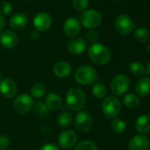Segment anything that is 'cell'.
<instances>
[{
	"label": "cell",
	"instance_id": "obj_2",
	"mask_svg": "<svg viewBox=\"0 0 150 150\" xmlns=\"http://www.w3.org/2000/svg\"><path fill=\"white\" fill-rule=\"evenodd\" d=\"M65 101L66 105L70 110L78 111L84 108L86 104V96L81 88L73 87L67 91Z\"/></svg>",
	"mask_w": 150,
	"mask_h": 150
},
{
	"label": "cell",
	"instance_id": "obj_21",
	"mask_svg": "<svg viewBox=\"0 0 150 150\" xmlns=\"http://www.w3.org/2000/svg\"><path fill=\"white\" fill-rule=\"evenodd\" d=\"M136 93L140 96H147L150 95V78L144 77L139 80L135 86Z\"/></svg>",
	"mask_w": 150,
	"mask_h": 150
},
{
	"label": "cell",
	"instance_id": "obj_11",
	"mask_svg": "<svg viewBox=\"0 0 150 150\" xmlns=\"http://www.w3.org/2000/svg\"><path fill=\"white\" fill-rule=\"evenodd\" d=\"M34 27L37 31H46L48 30L52 23L51 17L49 13L45 12L38 13L34 18Z\"/></svg>",
	"mask_w": 150,
	"mask_h": 150
},
{
	"label": "cell",
	"instance_id": "obj_20",
	"mask_svg": "<svg viewBox=\"0 0 150 150\" xmlns=\"http://www.w3.org/2000/svg\"><path fill=\"white\" fill-rule=\"evenodd\" d=\"M135 129L140 134H146L150 132V117L147 115L140 116L135 122Z\"/></svg>",
	"mask_w": 150,
	"mask_h": 150
},
{
	"label": "cell",
	"instance_id": "obj_31",
	"mask_svg": "<svg viewBox=\"0 0 150 150\" xmlns=\"http://www.w3.org/2000/svg\"><path fill=\"white\" fill-rule=\"evenodd\" d=\"M88 0H72V6L75 10L83 12L88 6Z\"/></svg>",
	"mask_w": 150,
	"mask_h": 150
},
{
	"label": "cell",
	"instance_id": "obj_33",
	"mask_svg": "<svg viewBox=\"0 0 150 150\" xmlns=\"http://www.w3.org/2000/svg\"><path fill=\"white\" fill-rule=\"evenodd\" d=\"M86 38H87V40L90 42V43H92V44H94V43H96V42H97V40H98V34L95 31V30H89L88 32H87V34H86Z\"/></svg>",
	"mask_w": 150,
	"mask_h": 150
},
{
	"label": "cell",
	"instance_id": "obj_29",
	"mask_svg": "<svg viewBox=\"0 0 150 150\" xmlns=\"http://www.w3.org/2000/svg\"><path fill=\"white\" fill-rule=\"evenodd\" d=\"M46 93V87L42 83H35L31 88V95L35 98H41Z\"/></svg>",
	"mask_w": 150,
	"mask_h": 150
},
{
	"label": "cell",
	"instance_id": "obj_16",
	"mask_svg": "<svg viewBox=\"0 0 150 150\" xmlns=\"http://www.w3.org/2000/svg\"><path fill=\"white\" fill-rule=\"evenodd\" d=\"M150 140L144 135H136L129 142V150H148Z\"/></svg>",
	"mask_w": 150,
	"mask_h": 150
},
{
	"label": "cell",
	"instance_id": "obj_30",
	"mask_svg": "<svg viewBox=\"0 0 150 150\" xmlns=\"http://www.w3.org/2000/svg\"><path fill=\"white\" fill-rule=\"evenodd\" d=\"M74 150H97V146L93 141L86 139L80 141L75 146Z\"/></svg>",
	"mask_w": 150,
	"mask_h": 150
},
{
	"label": "cell",
	"instance_id": "obj_15",
	"mask_svg": "<svg viewBox=\"0 0 150 150\" xmlns=\"http://www.w3.org/2000/svg\"><path fill=\"white\" fill-rule=\"evenodd\" d=\"M18 43V36L12 30H6L0 34V44L6 49H13Z\"/></svg>",
	"mask_w": 150,
	"mask_h": 150
},
{
	"label": "cell",
	"instance_id": "obj_41",
	"mask_svg": "<svg viewBox=\"0 0 150 150\" xmlns=\"http://www.w3.org/2000/svg\"><path fill=\"white\" fill-rule=\"evenodd\" d=\"M147 116H149V117H150V109L148 110V112H147Z\"/></svg>",
	"mask_w": 150,
	"mask_h": 150
},
{
	"label": "cell",
	"instance_id": "obj_4",
	"mask_svg": "<svg viewBox=\"0 0 150 150\" xmlns=\"http://www.w3.org/2000/svg\"><path fill=\"white\" fill-rule=\"evenodd\" d=\"M80 22L84 28L93 30L102 23V15L96 10H88L81 14Z\"/></svg>",
	"mask_w": 150,
	"mask_h": 150
},
{
	"label": "cell",
	"instance_id": "obj_40",
	"mask_svg": "<svg viewBox=\"0 0 150 150\" xmlns=\"http://www.w3.org/2000/svg\"><path fill=\"white\" fill-rule=\"evenodd\" d=\"M2 81V73L0 72V81Z\"/></svg>",
	"mask_w": 150,
	"mask_h": 150
},
{
	"label": "cell",
	"instance_id": "obj_26",
	"mask_svg": "<svg viewBox=\"0 0 150 150\" xmlns=\"http://www.w3.org/2000/svg\"><path fill=\"white\" fill-rule=\"evenodd\" d=\"M129 71L132 74H133L134 76H143L146 73L145 67L142 63L140 62H132L129 65Z\"/></svg>",
	"mask_w": 150,
	"mask_h": 150
},
{
	"label": "cell",
	"instance_id": "obj_34",
	"mask_svg": "<svg viewBox=\"0 0 150 150\" xmlns=\"http://www.w3.org/2000/svg\"><path fill=\"white\" fill-rule=\"evenodd\" d=\"M10 145V139L6 136H0V150H6Z\"/></svg>",
	"mask_w": 150,
	"mask_h": 150
},
{
	"label": "cell",
	"instance_id": "obj_5",
	"mask_svg": "<svg viewBox=\"0 0 150 150\" xmlns=\"http://www.w3.org/2000/svg\"><path fill=\"white\" fill-rule=\"evenodd\" d=\"M130 80L125 74H118L115 76L110 82V89L114 96H122L129 89Z\"/></svg>",
	"mask_w": 150,
	"mask_h": 150
},
{
	"label": "cell",
	"instance_id": "obj_37",
	"mask_svg": "<svg viewBox=\"0 0 150 150\" xmlns=\"http://www.w3.org/2000/svg\"><path fill=\"white\" fill-rule=\"evenodd\" d=\"M5 26H6V21L3 18V16L0 15V32L5 28Z\"/></svg>",
	"mask_w": 150,
	"mask_h": 150
},
{
	"label": "cell",
	"instance_id": "obj_9",
	"mask_svg": "<svg viewBox=\"0 0 150 150\" xmlns=\"http://www.w3.org/2000/svg\"><path fill=\"white\" fill-rule=\"evenodd\" d=\"M74 125H75V128L79 132H87L91 129L93 125V119L88 112L81 111V112H79L76 115V117H75Z\"/></svg>",
	"mask_w": 150,
	"mask_h": 150
},
{
	"label": "cell",
	"instance_id": "obj_18",
	"mask_svg": "<svg viewBox=\"0 0 150 150\" xmlns=\"http://www.w3.org/2000/svg\"><path fill=\"white\" fill-rule=\"evenodd\" d=\"M45 105L46 107L53 111H56L57 110L60 109V107L62 106V99L59 96V95H57L55 92L50 93L45 99Z\"/></svg>",
	"mask_w": 150,
	"mask_h": 150
},
{
	"label": "cell",
	"instance_id": "obj_36",
	"mask_svg": "<svg viewBox=\"0 0 150 150\" xmlns=\"http://www.w3.org/2000/svg\"><path fill=\"white\" fill-rule=\"evenodd\" d=\"M30 36H31V38H32L33 40H37V39L40 37V33H39V31H37V30H34V31L31 32Z\"/></svg>",
	"mask_w": 150,
	"mask_h": 150
},
{
	"label": "cell",
	"instance_id": "obj_25",
	"mask_svg": "<svg viewBox=\"0 0 150 150\" xmlns=\"http://www.w3.org/2000/svg\"><path fill=\"white\" fill-rule=\"evenodd\" d=\"M32 109L34 110V112L35 113V115L40 118H45L48 116L49 109L46 107L45 103H43L41 101H38L35 103H34Z\"/></svg>",
	"mask_w": 150,
	"mask_h": 150
},
{
	"label": "cell",
	"instance_id": "obj_39",
	"mask_svg": "<svg viewBox=\"0 0 150 150\" xmlns=\"http://www.w3.org/2000/svg\"><path fill=\"white\" fill-rule=\"evenodd\" d=\"M146 50H147V51H148V53L150 54V42L148 43V45H147V47H146Z\"/></svg>",
	"mask_w": 150,
	"mask_h": 150
},
{
	"label": "cell",
	"instance_id": "obj_28",
	"mask_svg": "<svg viewBox=\"0 0 150 150\" xmlns=\"http://www.w3.org/2000/svg\"><path fill=\"white\" fill-rule=\"evenodd\" d=\"M110 126H111V130L117 134L123 133L126 129V124L121 118H114L111 121Z\"/></svg>",
	"mask_w": 150,
	"mask_h": 150
},
{
	"label": "cell",
	"instance_id": "obj_12",
	"mask_svg": "<svg viewBox=\"0 0 150 150\" xmlns=\"http://www.w3.org/2000/svg\"><path fill=\"white\" fill-rule=\"evenodd\" d=\"M17 85L11 79H2L0 81V94L4 97L12 99L17 94Z\"/></svg>",
	"mask_w": 150,
	"mask_h": 150
},
{
	"label": "cell",
	"instance_id": "obj_42",
	"mask_svg": "<svg viewBox=\"0 0 150 150\" xmlns=\"http://www.w3.org/2000/svg\"><path fill=\"white\" fill-rule=\"evenodd\" d=\"M24 1H29V0H24Z\"/></svg>",
	"mask_w": 150,
	"mask_h": 150
},
{
	"label": "cell",
	"instance_id": "obj_35",
	"mask_svg": "<svg viewBox=\"0 0 150 150\" xmlns=\"http://www.w3.org/2000/svg\"><path fill=\"white\" fill-rule=\"evenodd\" d=\"M40 150H60L59 147L57 146H56L55 144H52V143H48V144H45L43 145Z\"/></svg>",
	"mask_w": 150,
	"mask_h": 150
},
{
	"label": "cell",
	"instance_id": "obj_3",
	"mask_svg": "<svg viewBox=\"0 0 150 150\" xmlns=\"http://www.w3.org/2000/svg\"><path fill=\"white\" fill-rule=\"evenodd\" d=\"M97 77V73L90 65H82L77 69L74 74V79L77 83L81 85H89L92 84Z\"/></svg>",
	"mask_w": 150,
	"mask_h": 150
},
{
	"label": "cell",
	"instance_id": "obj_24",
	"mask_svg": "<svg viewBox=\"0 0 150 150\" xmlns=\"http://www.w3.org/2000/svg\"><path fill=\"white\" fill-rule=\"evenodd\" d=\"M123 103L127 108L134 109V108H137L139 105L140 100H139V96L134 95V94H127L123 98Z\"/></svg>",
	"mask_w": 150,
	"mask_h": 150
},
{
	"label": "cell",
	"instance_id": "obj_23",
	"mask_svg": "<svg viewBox=\"0 0 150 150\" xmlns=\"http://www.w3.org/2000/svg\"><path fill=\"white\" fill-rule=\"evenodd\" d=\"M72 122V116L70 112L64 111L58 115L57 118V123L61 128H67L71 125Z\"/></svg>",
	"mask_w": 150,
	"mask_h": 150
},
{
	"label": "cell",
	"instance_id": "obj_7",
	"mask_svg": "<svg viewBox=\"0 0 150 150\" xmlns=\"http://www.w3.org/2000/svg\"><path fill=\"white\" fill-rule=\"evenodd\" d=\"M34 105V101L31 96L27 94H21L18 96L13 103V108L14 111L20 115L28 113Z\"/></svg>",
	"mask_w": 150,
	"mask_h": 150
},
{
	"label": "cell",
	"instance_id": "obj_43",
	"mask_svg": "<svg viewBox=\"0 0 150 150\" xmlns=\"http://www.w3.org/2000/svg\"><path fill=\"white\" fill-rule=\"evenodd\" d=\"M149 26H150V21H149Z\"/></svg>",
	"mask_w": 150,
	"mask_h": 150
},
{
	"label": "cell",
	"instance_id": "obj_14",
	"mask_svg": "<svg viewBox=\"0 0 150 150\" xmlns=\"http://www.w3.org/2000/svg\"><path fill=\"white\" fill-rule=\"evenodd\" d=\"M88 47L87 41L82 37H74L72 38L67 45V49L70 53L73 55L82 54Z\"/></svg>",
	"mask_w": 150,
	"mask_h": 150
},
{
	"label": "cell",
	"instance_id": "obj_1",
	"mask_svg": "<svg viewBox=\"0 0 150 150\" xmlns=\"http://www.w3.org/2000/svg\"><path fill=\"white\" fill-rule=\"evenodd\" d=\"M88 57L92 62L99 65L107 64L111 58L110 50L102 43H94L88 49Z\"/></svg>",
	"mask_w": 150,
	"mask_h": 150
},
{
	"label": "cell",
	"instance_id": "obj_32",
	"mask_svg": "<svg viewBox=\"0 0 150 150\" xmlns=\"http://www.w3.org/2000/svg\"><path fill=\"white\" fill-rule=\"evenodd\" d=\"M13 11V6L9 2H3L0 5V15L6 16L9 15Z\"/></svg>",
	"mask_w": 150,
	"mask_h": 150
},
{
	"label": "cell",
	"instance_id": "obj_6",
	"mask_svg": "<svg viewBox=\"0 0 150 150\" xmlns=\"http://www.w3.org/2000/svg\"><path fill=\"white\" fill-rule=\"evenodd\" d=\"M102 110L106 117H115L121 110V103L116 96H108L103 101Z\"/></svg>",
	"mask_w": 150,
	"mask_h": 150
},
{
	"label": "cell",
	"instance_id": "obj_17",
	"mask_svg": "<svg viewBox=\"0 0 150 150\" xmlns=\"http://www.w3.org/2000/svg\"><path fill=\"white\" fill-rule=\"evenodd\" d=\"M53 72L55 76L59 79L67 78L71 72V66L69 63L64 61H60L55 64L53 67Z\"/></svg>",
	"mask_w": 150,
	"mask_h": 150
},
{
	"label": "cell",
	"instance_id": "obj_8",
	"mask_svg": "<svg viewBox=\"0 0 150 150\" xmlns=\"http://www.w3.org/2000/svg\"><path fill=\"white\" fill-rule=\"evenodd\" d=\"M115 28L119 34L127 35L133 31L135 28V24L129 16L121 14L115 20Z\"/></svg>",
	"mask_w": 150,
	"mask_h": 150
},
{
	"label": "cell",
	"instance_id": "obj_10",
	"mask_svg": "<svg viewBox=\"0 0 150 150\" xmlns=\"http://www.w3.org/2000/svg\"><path fill=\"white\" fill-rule=\"evenodd\" d=\"M77 140H78V135L76 134V132L71 130L63 131L57 138L58 145L64 149L71 148L77 143Z\"/></svg>",
	"mask_w": 150,
	"mask_h": 150
},
{
	"label": "cell",
	"instance_id": "obj_19",
	"mask_svg": "<svg viewBox=\"0 0 150 150\" xmlns=\"http://www.w3.org/2000/svg\"><path fill=\"white\" fill-rule=\"evenodd\" d=\"M28 24V16L23 13H15L10 20V26L16 30L24 28Z\"/></svg>",
	"mask_w": 150,
	"mask_h": 150
},
{
	"label": "cell",
	"instance_id": "obj_13",
	"mask_svg": "<svg viewBox=\"0 0 150 150\" xmlns=\"http://www.w3.org/2000/svg\"><path fill=\"white\" fill-rule=\"evenodd\" d=\"M81 29V25L80 21L75 18H68L64 23V32L69 37H75L79 35Z\"/></svg>",
	"mask_w": 150,
	"mask_h": 150
},
{
	"label": "cell",
	"instance_id": "obj_22",
	"mask_svg": "<svg viewBox=\"0 0 150 150\" xmlns=\"http://www.w3.org/2000/svg\"><path fill=\"white\" fill-rule=\"evenodd\" d=\"M134 38L139 43H146L150 41V31L145 28H139L134 32Z\"/></svg>",
	"mask_w": 150,
	"mask_h": 150
},
{
	"label": "cell",
	"instance_id": "obj_38",
	"mask_svg": "<svg viewBox=\"0 0 150 150\" xmlns=\"http://www.w3.org/2000/svg\"><path fill=\"white\" fill-rule=\"evenodd\" d=\"M146 72H147V74L150 76V61L148 62V64H147V67H146Z\"/></svg>",
	"mask_w": 150,
	"mask_h": 150
},
{
	"label": "cell",
	"instance_id": "obj_27",
	"mask_svg": "<svg viewBox=\"0 0 150 150\" xmlns=\"http://www.w3.org/2000/svg\"><path fill=\"white\" fill-rule=\"evenodd\" d=\"M108 93L107 88L104 84L102 83H96L92 88V94L93 96L97 99H103L106 96Z\"/></svg>",
	"mask_w": 150,
	"mask_h": 150
}]
</instances>
